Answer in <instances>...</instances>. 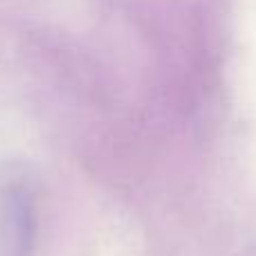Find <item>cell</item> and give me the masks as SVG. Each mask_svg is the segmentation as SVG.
Segmentation results:
<instances>
[{"mask_svg":"<svg viewBox=\"0 0 256 256\" xmlns=\"http://www.w3.org/2000/svg\"><path fill=\"white\" fill-rule=\"evenodd\" d=\"M36 243V189L16 162L0 164V256H32Z\"/></svg>","mask_w":256,"mask_h":256,"instance_id":"cell-1","label":"cell"}]
</instances>
